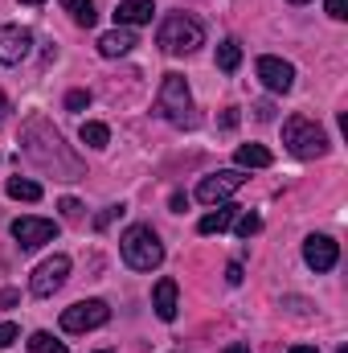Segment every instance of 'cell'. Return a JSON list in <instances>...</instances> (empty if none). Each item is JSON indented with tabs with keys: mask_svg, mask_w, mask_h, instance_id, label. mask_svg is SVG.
<instances>
[{
	"mask_svg": "<svg viewBox=\"0 0 348 353\" xmlns=\"http://www.w3.org/2000/svg\"><path fill=\"white\" fill-rule=\"evenodd\" d=\"M119 255L131 271H152V267L164 263V243H160V234L152 226H131L119 239Z\"/></svg>",
	"mask_w": 348,
	"mask_h": 353,
	"instance_id": "cell-1",
	"label": "cell"
},
{
	"mask_svg": "<svg viewBox=\"0 0 348 353\" xmlns=\"http://www.w3.org/2000/svg\"><path fill=\"white\" fill-rule=\"evenodd\" d=\"M156 46H160L164 54H193V50L205 46V25H201L197 17H188V12H173V17L160 21Z\"/></svg>",
	"mask_w": 348,
	"mask_h": 353,
	"instance_id": "cell-2",
	"label": "cell"
},
{
	"mask_svg": "<svg viewBox=\"0 0 348 353\" xmlns=\"http://www.w3.org/2000/svg\"><path fill=\"white\" fill-rule=\"evenodd\" d=\"M283 144H287L291 157L316 161V157L328 152V132H324L316 119H307V115H291V119L283 123Z\"/></svg>",
	"mask_w": 348,
	"mask_h": 353,
	"instance_id": "cell-3",
	"label": "cell"
},
{
	"mask_svg": "<svg viewBox=\"0 0 348 353\" xmlns=\"http://www.w3.org/2000/svg\"><path fill=\"white\" fill-rule=\"evenodd\" d=\"M156 111L176 123V128H193L197 119H193V94H188V83L180 79V74H164V83H160V94H156Z\"/></svg>",
	"mask_w": 348,
	"mask_h": 353,
	"instance_id": "cell-4",
	"label": "cell"
},
{
	"mask_svg": "<svg viewBox=\"0 0 348 353\" xmlns=\"http://www.w3.org/2000/svg\"><path fill=\"white\" fill-rule=\"evenodd\" d=\"M111 321V308L102 300H78L70 308H62V329L66 333H90V329H102Z\"/></svg>",
	"mask_w": 348,
	"mask_h": 353,
	"instance_id": "cell-5",
	"label": "cell"
},
{
	"mask_svg": "<svg viewBox=\"0 0 348 353\" xmlns=\"http://www.w3.org/2000/svg\"><path fill=\"white\" fill-rule=\"evenodd\" d=\"M12 239L21 243V251H37V247L58 239V222H50V218H17L12 222Z\"/></svg>",
	"mask_w": 348,
	"mask_h": 353,
	"instance_id": "cell-6",
	"label": "cell"
},
{
	"mask_svg": "<svg viewBox=\"0 0 348 353\" xmlns=\"http://www.w3.org/2000/svg\"><path fill=\"white\" fill-rule=\"evenodd\" d=\"M29 50H33V33L25 25H0V66L25 62Z\"/></svg>",
	"mask_w": 348,
	"mask_h": 353,
	"instance_id": "cell-7",
	"label": "cell"
},
{
	"mask_svg": "<svg viewBox=\"0 0 348 353\" xmlns=\"http://www.w3.org/2000/svg\"><path fill=\"white\" fill-rule=\"evenodd\" d=\"M66 275H70V259H66V255H54V259H45V263L33 271L29 292H33V296H54V292L66 283Z\"/></svg>",
	"mask_w": 348,
	"mask_h": 353,
	"instance_id": "cell-8",
	"label": "cell"
},
{
	"mask_svg": "<svg viewBox=\"0 0 348 353\" xmlns=\"http://www.w3.org/2000/svg\"><path fill=\"white\" fill-rule=\"evenodd\" d=\"M242 181H246V176L238 173V169L205 176V181L197 185V201H205V205H221V201H226L230 193H238V189H242Z\"/></svg>",
	"mask_w": 348,
	"mask_h": 353,
	"instance_id": "cell-9",
	"label": "cell"
},
{
	"mask_svg": "<svg viewBox=\"0 0 348 353\" xmlns=\"http://www.w3.org/2000/svg\"><path fill=\"white\" fill-rule=\"evenodd\" d=\"M254 70H259V83L266 90H274V94H287V90L295 87V66L283 62V58H270V54H266V58H259Z\"/></svg>",
	"mask_w": 348,
	"mask_h": 353,
	"instance_id": "cell-10",
	"label": "cell"
},
{
	"mask_svg": "<svg viewBox=\"0 0 348 353\" xmlns=\"http://www.w3.org/2000/svg\"><path fill=\"white\" fill-rule=\"evenodd\" d=\"M303 259L312 271H332L336 259H340V247H336V239H328V234H312L307 243H303Z\"/></svg>",
	"mask_w": 348,
	"mask_h": 353,
	"instance_id": "cell-11",
	"label": "cell"
},
{
	"mask_svg": "<svg viewBox=\"0 0 348 353\" xmlns=\"http://www.w3.org/2000/svg\"><path fill=\"white\" fill-rule=\"evenodd\" d=\"M152 17H156V4H152V0H119V4H115V25H119V29L148 25Z\"/></svg>",
	"mask_w": 348,
	"mask_h": 353,
	"instance_id": "cell-12",
	"label": "cell"
},
{
	"mask_svg": "<svg viewBox=\"0 0 348 353\" xmlns=\"http://www.w3.org/2000/svg\"><path fill=\"white\" fill-rule=\"evenodd\" d=\"M135 46H140V41H135L131 29H111V33L98 37V54H102V58H123V54H131Z\"/></svg>",
	"mask_w": 348,
	"mask_h": 353,
	"instance_id": "cell-13",
	"label": "cell"
},
{
	"mask_svg": "<svg viewBox=\"0 0 348 353\" xmlns=\"http://www.w3.org/2000/svg\"><path fill=\"white\" fill-rule=\"evenodd\" d=\"M152 308H156V316L160 321H176V279H156V288H152Z\"/></svg>",
	"mask_w": 348,
	"mask_h": 353,
	"instance_id": "cell-14",
	"label": "cell"
},
{
	"mask_svg": "<svg viewBox=\"0 0 348 353\" xmlns=\"http://www.w3.org/2000/svg\"><path fill=\"white\" fill-rule=\"evenodd\" d=\"M234 161H238V169H270V165H274V157H270L262 144H242V148L234 152Z\"/></svg>",
	"mask_w": 348,
	"mask_h": 353,
	"instance_id": "cell-15",
	"label": "cell"
},
{
	"mask_svg": "<svg viewBox=\"0 0 348 353\" xmlns=\"http://www.w3.org/2000/svg\"><path fill=\"white\" fill-rule=\"evenodd\" d=\"M4 193H8L12 201H41V185H37V181H29V176H8Z\"/></svg>",
	"mask_w": 348,
	"mask_h": 353,
	"instance_id": "cell-16",
	"label": "cell"
},
{
	"mask_svg": "<svg viewBox=\"0 0 348 353\" xmlns=\"http://www.w3.org/2000/svg\"><path fill=\"white\" fill-rule=\"evenodd\" d=\"M230 222H234V205H226V201H221L213 214H205V218L197 222V230H201V234H221Z\"/></svg>",
	"mask_w": 348,
	"mask_h": 353,
	"instance_id": "cell-17",
	"label": "cell"
},
{
	"mask_svg": "<svg viewBox=\"0 0 348 353\" xmlns=\"http://www.w3.org/2000/svg\"><path fill=\"white\" fill-rule=\"evenodd\" d=\"M62 8H66V12H70V21H74V25H83V29H90V25L98 21L94 0H62Z\"/></svg>",
	"mask_w": 348,
	"mask_h": 353,
	"instance_id": "cell-18",
	"label": "cell"
},
{
	"mask_svg": "<svg viewBox=\"0 0 348 353\" xmlns=\"http://www.w3.org/2000/svg\"><path fill=\"white\" fill-rule=\"evenodd\" d=\"M238 66H242V46H238V41L230 37V41H221V46H217V70L234 74Z\"/></svg>",
	"mask_w": 348,
	"mask_h": 353,
	"instance_id": "cell-19",
	"label": "cell"
},
{
	"mask_svg": "<svg viewBox=\"0 0 348 353\" xmlns=\"http://www.w3.org/2000/svg\"><path fill=\"white\" fill-rule=\"evenodd\" d=\"M78 136H83V144H87V148H107V140H111L107 123H94V119L83 123V132H78Z\"/></svg>",
	"mask_w": 348,
	"mask_h": 353,
	"instance_id": "cell-20",
	"label": "cell"
},
{
	"mask_svg": "<svg viewBox=\"0 0 348 353\" xmlns=\"http://www.w3.org/2000/svg\"><path fill=\"white\" fill-rule=\"evenodd\" d=\"M29 350L33 353H70L62 341H54L50 333H33V337H29Z\"/></svg>",
	"mask_w": 348,
	"mask_h": 353,
	"instance_id": "cell-21",
	"label": "cell"
},
{
	"mask_svg": "<svg viewBox=\"0 0 348 353\" xmlns=\"http://www.w3.org/2000/svg\"><path fill=\"white\" fill-rule=\"evenodd\" d=\"M259 230H262L259 214H242V218H238V234H242V239H250V234H259Z\"/></svg>",
	"mask_w": 348,
	"mask_h": 353,
	"instance_id": "cell-22",
	"label": "cell"
},
{
	"mask_svg": "<svg viewBox=\"0 0 348 353\" xmlns=\"http://www.w3.org/2000/svg\"><path fill=\"white\" fill-rule=\"evenodd\" d=\"M119 214H123V205H107V210H102V214L94 218V230H107V226H111V222H115Z\"/></svg>",
	"mask_w": 348,
	"mask_h": 353,
	"instance_id": "cell-23",
	"label": "cell"
},
{
	"mask_svg": "<svg viewBox=\"0 0 348 353\" xmlns=\"http://www.w3.org/2000/svg\"><path fill=\"white\" fill-rule=\"evenodd\" d=\"M12 341H21V329H17L12 321H4V325H0V350H8Z\"/></svg>",
	"mask_w": 348,
	"mask_h": 353,
	"instance_id": "cell-24",
	"label": "cell"
},
{
	"mask_svg": "<svg viewBox=\"0 0 348 353\" xmlns=\"http://www.w3.org/2000/svg\"><path fill=\"white\" fill-rule=\"evenodd\" d=\"M66 107H70V111H83V107H90V90H70V94H66Z\"/></svg>",
	"mask_w": 348,
	"mask_h": 353,
	"instance_id": "cell-25",
	"label": "cell"
},
{
	"mask_svg": "<svg viewBox=\"0 0 348 353\" xmlns=\"http://www.w3.org/2000/svg\"><path fill=\"white\" fill-rule=\"evenodd\" d=\"M328 17H332V21H345L348 17V0H328Z\"/></svg>",
	"mask_w": 348,
	"mask_h": 353,
	"instance_id": "cell-26",
	"label": "cell"
},
{
	"mask_svg": "<svg viewBox=\"0 0 348 353\" xmlns=\"http://www.w3.org/2000/svg\"><path fill=\"white\" fill-rule=\"evenodd\" d=\"M58 210H62L66 218H78V214H83V205H78L74 197H62V205H58Z\"/></svg>",
	"mask_w": 348,
	"mask_h": 353,
	"instance_id": "cell-27",
	"label": "cell"
},
{
	"mask_svg": "<svg viewBox=\"0 0 348 353\" xmlns=\"http://www.w3.org/2000/svg\"><path fill=\"white\" fill-rule=\"evenodd\" d=\"M226 279H230V283H242V263H230V267H226Z\"/></svg>",
	"mask_w": 348,
	"mask_h": 353,
	"instance_id": "cell-28",
	"label": "cell"
},
{
	"mask_svg": "<svg viewBox=\"0 0 348 353\" xmlns=\"http://www.w3.org/2000/svg\"><path fill=\"white\" fill-rule=\"evenodd\" d=\"M254 111H259V119H274V107H270V103H259Z\"/></svg>",
	"mask_w": 348,
	"mask_h": 353,
	"instance_id": "cell-29",
	"label": "cell"
},
{
	"mask_svg": "<svg viewBox=\"0 0 348 353\" xmlns=\"http://www.w3.org/2000/svg\"><path fill=\"white\" fill-rule=\"evenodd\" d=\"M221 353H250V345H242V341H234V345H226Z\"/></svg>",
	"mask_w": 348,
	"mask_h": 353,
	"instance_id": "cell-30",
	"label": "cell"
},
{
	"mask_svg": "<svg viewBox=\"0 0 348 353\" xmlns=\"http://www.w3.org/2000/svg\"><path fill=\"white\" fill-rule=\"evenodd\" d=\"M291 353H320V350H316V345H295Z\"/></svg>",
	"mask_w": 348,
	"mask_h": 353,
	"instance_id": "cell-31",
	"label": "cell"
},
{
	"mask_svg": "<svg viewBox=\"0 0 348 353\" xmlns=\"http://www.w3.org/2000/svg\"><path fill=\"white\" fill-rule=\"evenodd\" d=\"M4 111H8V99H4V94H0V119H4Z\"/></svg>",
	"mask_w": 348,
	"mask_h": 353,
	"instance_id": "cell-32",
	"label": "cell"
},
{
	"mask_svg": "<svg viewBox=\"0 0 348 353\" xmlns=\"http://www.w3.org/2000/svg\"><path fill=\"white\" fill-rule=\"evenodd\" d=\"M287 4H307V0H287Z\"/></svg>",
	"mask_w": 348,
	"mask_h": 353,
	"instance_id": "cell-33",
	"label": "cell"
},
{
	"mask_svg": "<svg viewBox=\"0 0 348 353\" xmlns=\"http://www.w3.org/2000/svg\"><path fill=\"white\" fill-rule=\"evenodd\" d=\"M21 4H41V0H21Z\"/></svg>",
	"mask_w": 348,
	"mask_h": 353,
	"instance_id": "cell-34",
	"label": "cell"
},
{
	"mask_svg": "<svg viewBox=\"0 0 348 353\" xmlns=\"http://www.w3.org/2000/svg\"><path fill=\"white\" fill-rule=\"evenodd\" d=\"M336 353H348V350H345V345H340V350H336Z\"/></svg>",
	"mask_w": 348,
	"mask_h": 353,
	"instance_id": "cell-35",
	"label": "cell"
},
{
	"mask_svg": "<svg viewBox=\"0 0 348 353\" xmlns=\"http://www.w3.org/2000/svg\"><path fill=\"white\" fill-rule=\"evenodd\" d=\"M94 353H111V350H94Z\"/></svg>",
	"mask_w": 348,
	"mask_h": 353,
	"instance_id": "cell-36",
	"label": "cell"
}]
</instances>
